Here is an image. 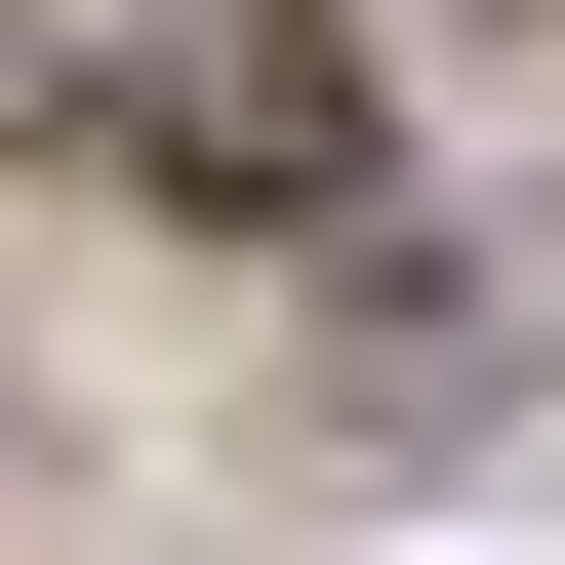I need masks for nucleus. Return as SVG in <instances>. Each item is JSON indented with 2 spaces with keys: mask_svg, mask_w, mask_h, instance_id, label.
Wrapping results in <instances>:
<instances>
[{
  "mask_svg": "<svg viewBox=\"0 0 565 565\" xmlns=\"http://www.w3.org/2000/svg\"><path fill=\"white\" fill-rule=\"evenodd\" d=\"M0 82H41V121H121L162 202H323V162H364L323 0H0Z\"/></svg>",
  "mask_w": 565,
  "mask_h": 565,
  "instance_id": "f257e3e1",
  "label": "nucleus"
}]
</instances>
